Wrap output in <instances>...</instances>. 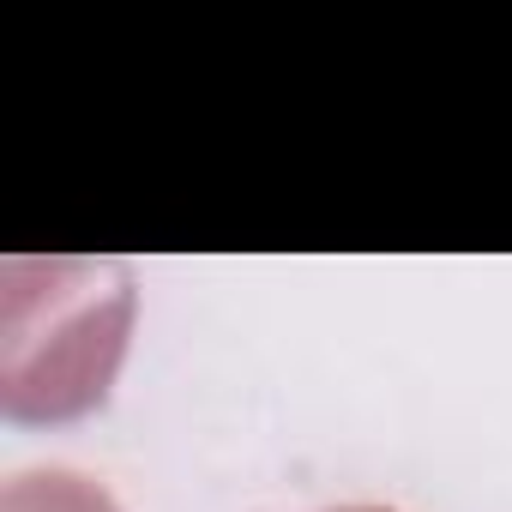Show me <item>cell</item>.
<instances>
[{
  "label": "cell",
  "instance_id": "cell-1",
  "mask_svg": "<svg viewBox=\"0 0 512 512\" xmlns=\"http://www.w3.org/2000/svg\"><path fill=\"white\" fill-rule=\"evenodd\" d=\"M139 278L127 260L0 266V410L13 422L91 416L133 338Z\"/></svg>",
  "mask_w": 512,
  "mask_h": 512
},
{
  "label": "cell",
  "instance_id": "cell-2",
  "mask_svg": "<svg viewBox=\"0 0 512 512\" xmlns=\"http://www.w3.org/2000/svg\"><path fill=\"white\" fill-rule=\"evenodd\" d=\"M0 512H121L115 494L79 470H19L7 488H0Z\"/></svg>",
  "mask_w": 512,
  "mask_h": 512
},
{
  "label": "cell",
  "instance_id": "cell-3",
  "mask_svg": "<svg viewBox=\"0 0 512 512\" xmlns=\"http://www.w3.org/2000/svg\"><path fill=\"white\" fill-rule=\"evenodd\" d=\"M332 512H392V506H332Z\"/></svg>",
  "mask_w": 512,
  "mask_h": 512
}]
</instances>
